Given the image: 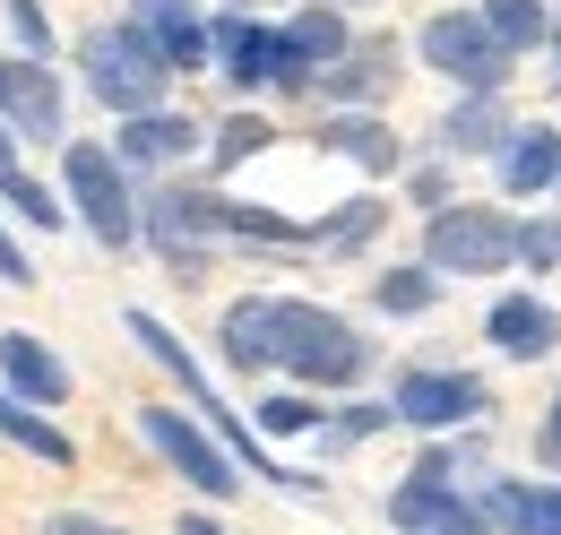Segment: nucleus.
I'll use <instances>...</instances> for the list:
<instances>
[{
	"label": "nucleus",
	"instance_id": "nucleus-1",
	"mask_svg": "<svg viewBox=\"0 0 561 535\" xmlns=\"http://www.w3.org/2000/svg\"><path fill=\"white\" fill-rule=\"evenodd\" d=\"M260 354L268 372H294L302 389H354L371 372V345L354 320L329 303H294V294H260Z\"/></svg>",
	"mask_w": 561,
	"mask_h": 535
},
{
	"label": "nucleus",
	"instance_id": "nucleus-2",
	"mask_svg": "<svg viewBox=\"0 0 561 535\" xmlns=\"http://www.w3.org/2000/svg\"><path fill=\"white\" fill-rule=\"evenodd\" d=\"M130 337H139V354L156 363V372H173V380H182V398H191V414H199V423L216 432V449H225L233 467H251L260 483H285V492H311V483H320L311 467H285V458H268V441H260V432H251V423H242L233 406L216 398V380L199 372V363H191V345H182V337L164 329L156 311H130Z\"/></svg>",
	"mask_w": 561,
	"mask_h": 535
},
{
	"label": "nucleus",
	"instance_id": "nucleus-3",
	"mask_svg": "<svg viewBox=\"0 0 561 535\" xmlns=\"http://www.w3.org/2000/svg\"><path fill=\"white\" fill-rule=\"evenodd\" d=\"M78 61H87V87H95L122 122H130V113H156V104L173 95V69L156 61V44H147L130 18H122V26H95Z\"/></svg>",
	"mask_w": 561,
	"mask_h": 535
},
{
	"label": "nucleus",
	"instance_id": "nucleus-4",
	"mask_svg": "<svg viewBox=\"0 0 561 535\" xmlns=\"http://www.w3.org/2000/svg\"><path fill=\"white\" fill-rule=\"evenodd\" d=\"M510 242H518V216H501V207H484V200H458V207H432L423 268H432V276H501V268H510Z\"/></svg>",
	"mask_w": 561,
	"mask_h": 535
},
{
	"label": "nucleus",
	"instance_id": "nucleus-5",
	"mask_svg": "<svg viewBox=\"0 0 561 535\" xmlns=\"http://www.w3.org/2000/svg\"><path fill=\"white\" fill-rule=\"evenodd\" d=\"M61 182H70L78 225H87V234H95L104 251H130V242H139L130 164H113V147H95V138H70V156H61Z\"/></svg>",
	"mask_w": 561,
	"mask_h": 535
},
{
	"label": "nucleus",
	"instance_id": "nucleus-6",
	"mask_svg": "<svg viewBox=\"0 0 561 535\" xmlns=\"http://www.w3.org/2000/svg\"><path fill=\"white\" fill-rule=\"evenodd\" d=\"M415 53H423V69H440V78L467 87V95H501V87H510V61H518L476 9H440V18H423Z\"/></svg>",
	"mask_w": 561,
	"mask_h": 535
},
{
	"label": "nucleus",
	"instance_id": "nucleus-7",
	"mask_svg": "<svg viewBox=\"0 0 561 535\" xmlns=\"http://www.w3.org/2000/svg\"><path fill=\"white\" fill-rule=\"evenodd\" d=\"M139 432H147V449L182 475L191 492H208V501H233V492H242V467L216 449V432L199 423V414H182V406L156 398V406H139Z\"/></svg>",
	"mask_w": 561,
	"mask_h": 535
},
{
	"label": "nucleus",
	"instance_id": "nucleus-8",
	"mask_svg": "<svg viewBox=\"0 0 561 535\" xmlns=\"http://www.w3.org/2000/svg\"><path fill=\"white\" fill-rule=\"evenodd\" d=\"M484 414H492V389L476 372H449V363H415L389 389V423H407V432H467Z\"/></svg>",
	"mask_w": 561,
	"mask_h": 535
},
{
	"label": "nucleus",
	"instance_id": "nucleus-9",
	"mask_svg": "<svg viewBox=\"0 0 561 535\" xmlns=\"http://www.w3.org/2000/svg\"><path fill=\"white\" fill-rule=\"evenodd\" d=\"M208 61L233 78V87H311V69L285 53V35L277 26H260V18H216L208 26Z\"/></svg>",
	"mask_w": 561,
	"mask_h": 535
},
{
	"label": "nucleus",
	"instance_id": "nucleus-10",
	"mask_svg": "<svg viewBox=\"0 0 561 535\" xmlns=\"http://www.w3.org/2000/svg\"><path fill=\"white\" fill-rule=\"evenodd\" d=\"M389 78H398V35H363V44H346L329 69H311L320 104H337V113H371V104L389 95Z\"/></svg>",
	"mask_w": 561,
	"mask_h": 535
},
{
	"label": "nucleus",
	"instance_id": "nucleus-11",
	"mask_svg": "<svg viewBox=\"0 0 561 535\" xmlns=\"http://www.w3.org/2000/svg\"><path fill=\"white\" fill-rule=\"evenodd\" d=\"M0 122L18 138H61V78H53V61L0 53Z\"/></svg>",
	"mask_w": 561,
	"mask_h": 535
},
{
	"label": "nucleus",
	"instance_id": "nucleus-12",
	"mask_svg": "<svg viewBox=\"0 0 561 535\" xmlns=\"http://www.w3.org/2000/svg\"><path fill=\"white\" fill-rule=\"evenodd\" d=\"M484 337H492V354H510V363H545L561 345V311L545 294H501L484 311Z\"/></svg>",
	"mask_w": 561,
	"mask_h": 535
},
{
	"label": "nucleus",
	"instance_id": "nucleus-13",
	"mask_svg": "<svg viewBox=\"0 0 561 535\" xmlns=\"http://www.w3.org/2000/svg\"><path fill=\"white\" fill-rule=\"evenodd\" d=\"M130 26L156 44L164 69H208V18H199V0H130Z\"/></svg>",
	"mask_w": 561,
	"mask_h": 535
},
{
	"label": "nucleus",
	"instance_id": "nucleus-14",
	"mask_svg": "<svg viewBox=\"0 0 561 535\" xmlns=\"http://www.w3.org/2000/svg\"><path fill=\"white\" fill-rule=\"evenodd\" d=\"M0 372H9V398H26V406H70V363L44 345L35 329H9L0 337Z\"/></svg>",
	"mask_w": 561,
	"mask_h": 535
},
{
	"label": "nucleus",
	"instance_id": "nucleus-15",
	"mask_svg": "<svg viewBox=\"0 0 561 535\" xmlns=\"http://www.w3.org/2000/svg\"><path fill=\"white\" fill-rule=\"evenodd\" d=\"M191 147H199V122L173 113V104H156V113H130V122H122L113 164H139V173H147V164H182Z\"/></svg>",
	"mask_w": 561,
	"mask_h": 535
},
{
	"label": "nucleus",
	"instance_id": "nucleus-16",
	"mask_svg": "<svg viewBox=\"0 0 561 535\" xmlns=\"http://www.w3.org/2000/svg\"><path fill=\"white\" fill-rule=\"evenodd\" d=\"M492 156H501V191L510 200H536V191H553V173H561V130L553 122H527V130L510 122V138Z\"/></svg>",
	"mask_w": 561,
	"mask_h": 535
},
{
	"label": "nucleus",
	"instance_id": "nucleus-17",
	"mask_svg": "<svg viewBox=\"0 0 561 535\" xmlns=\"http://www.w3.org/2000/svg\"><path fill=\"white\" fill-rule=\"evenodd\" d=\"M476 519L501 535H561V501H553V483H484L476 492Z\"/></svg>",
	"mask_w": 561,
	"mask_h": 535
},
{
	"label": "nucleus",
	"instance_id": "nucleus-18",
	"mask_svg": "<svg viewBox=\"0 0 561 535\" xmlns=\"http://www.w3.org/2000/svg\"><path fill=\"white\" fill-rule=\"evenodd\" d=\"M320 147L346 156V164H363V173H398V164H407V147H398V130H389L380 113H329V122H320Z\"/></svg>",
	"mask_w": 561,
	"mask_h": 535
},
{
	"label": "nucleus",
	"instance_id": "nucleus-19",
	"mask_svg": "<svg viewBox=\"0 0 561 535\" xmlns=\"http://www.w3.org/2000/svg\"><path fill=\"white\" fill-rule=\"evenodd\" d=\"M458 519H476V501H467L458 483L407 475V483L389 492V527H398V535H432V527H458Z\"/></svg>",
	"mask_w": 561,
	"mask_h": 535
},
{
	"label": "nucleus",
	"instance_id": "nucleus-20",
	"mask_svg": "<svg viewBox=\"0 0 561 535\" xmlns=\"http://www.w3.org/2000/svg\"><path fill=\"white\" fill-rule=\"evenodd\" d=\"M0 441H9V449H26V458H44V467H70V458H78V449H70V432H61V423H53L44 406L9 398V389H0Z\"/></svg>",
	"mask_w": 561,
	"mask_h": 535
},
{
	"label": "nucleus",
	"instance_id": "nucleus-21",
	"mask_svg": "<svg viewBox=\"0 0 561 535\" xmlns=\"http://www.w3.org/2000/svg\"><path fill=\"white\" fill-rule=\"evenodd\" d=\"M510 138V104L501 95H458V113L440 122V156H492Z\"/></svg>",
	"mask_w": 561,
	"mask_h": 535
},
{
	"label": "nucleus",
	"instance_id": "nucleus-22",
	"mask_svg": "<svg viewBox=\"0 0 561 535\" xmlns=\"http://www.w3.org/2000/svg\"><path fill=\"white\" fill-rule=\"evenodd\" d=\"M277 35H285V53H294L302 69H329L354 44V35H346V9H329V0H311V9H302L294 26H277Z\"/></svg>",
	"mask_w": 561,
	"mask_h": 535
},
{
	"label": "nucleus",
	"instance_id": "nucleus-23",
	"mask_svg": "<svg viewBox=\"0 0 561 535\" xmlns=\"http://www.w3.org/2000/svg\"><path fill=\"white\" fill-rule=\"evenodd\" d=\"M380 225H389V200H346L337 216H320V225H302V242L337 260V251H363V242H371Z\"/></svg>",
	"mask_w": 561,
	"mask_h": 535
},
{
	"label": "nucleus",
	"instance_id": "nucleus-24",
	"mask_svg": "<svg viewBox=\"0 0 561 535\" xmlns=\"http://www.w3.org/2000/svg\"><path fill=\"white\" fill-rule=\"evenodd\" d=\"M440 285H449V276H432V268H389V276H371V303H380V311H389V320H423V311H432V303H440Z\"/></svg>",
	"mask_w": 561,
	"mask_h": 535
},
{
	"label": "nucleus",
	"instance_id": "nucleus-25",
	"mask_svg": "<svg viewBox=\"0 0 561 535\" xmlns=\"http://www.w3.org/2000/svg\"><path fill=\"white\" fill-rule=\"evenodd\" d=\"M0 200H9V216H18V225H35V234H61V225H70V207L53 200L26 164H9V173H0Z\"/></svg>",
	"mask_w": 561,
	"mask_h": 535
},
{
	"label": "nucleus",
	"instance_id": "nucleus-26",
	"mask_svg": "<svg viewBox=\"0 0 561 535\" xmlns=\"http://www.w3.org/2000/svg\"><path fill=\"white\" fill-rule=\"evenodd\" d=\"M476 18H484V26L501 35V44H510V53H527V44H545V26H553V18H545V0H484Z\"/></svg>",
	"mask_w": 561,
	"mask_h": 535
},
{
	"label": "nucleus",
	"instance_id": "nucleus-27",
	"mask_svg": "<svg viewBox=\"0 0 561 535\" xmlns=\"http://www.w3.org/2000/svg\"><path fill=\"white\" fill-rule=\"evenodd\" d=\"M216 345H225V363H233V372H268V354H260V294H251V303H233V311L216 320Z\"/></svg>",
	"mask_w": 561,
	"mask_h": 535
},
{
	"label": "nucleus",
	"instance_id": "nucleus-28",
	"mask_svg": "<svg viewBox=\"0 0 561 535\" xmlns=\"http://www.w3.org/2000/svg\"><path fill=\"white\" fill-rule=\"evenodd\" d=\"M329 414H320V398H268L260 414H251V432L260 441H302V432H320Z\"/></svg>",
	"mask_w": 561,
	"mask_h": 535
},
{
	"label": "nucleus",
	"instance_id": "nucleus-29",
	"mask_svg": "<svg viewBox=\"0 0 561 535\" xmlns=\"http://www.w3.org/2000/svg\"><path fill=\"white\" fill-rule=\"evenodd\" d=\"M277 147V130L260 122V113H233L225 130H216V173H233V164H251V156H268Z\"/></svg>",
	"mask_w": 561,
	"mask_h": 535
},
{
	"label": "nucleus",
	"instance_id": "nucleus-30",
	"mask_svg": "<svg viewBox=\"0 0 561 535\" xmlns=\"http://www.w3.org/2000/svg\"><path fill=\"white\" fill-rule=\"evenodd\" d=\"M0 18H9V35H18V61H53V18H44V0H0Z\"/></svg>",
	"mask_w": 561,
	"mask_h": 535
},
{
	"label": "nucleus",
	"instance_id": "nucleus-31",
	"mask_svg": "<svg viewBox=\"0 0 561 535\" xmlns=\"http://www.w3.org/2000/svg\"><path fill=\"white\" fill-rule=\"evenodd\" d=\"M510 260H527V276H545V268H561V225H518V242H510Z\"/></svg>",
	"mask_w": 561,
	"mask_h": 535
},
{
	"label": "nucleus",
	"instance_id": "nucleus-32",
	"mask_svg": "<svg viewBox=\"0 0 561 535\" xmlns=\"http://www.w3.org/2000/svg\"><path fill=\"white\" fill-rule=\"evenodd\" d=\"M35 535H130V527H113V519H87V510H53Z\"/></svg>",
	"mask_w": 561,
	"mask_h": 535
},
{
	"label": "nucleus",
	"instance_id": "nucleus-33",
	"mask_svg": "<svg viewBox=\"0 0 561 535\" xmlns=\"http://www.w3.org/2000/svg\"><path fill=\"white\" fill-rule=\"evenodd\" d=\"M0 285H35V260L18 251V234L0 225Z\"/></svg>",
	"mask_w": 561,
	"mask_h": 535
},
{
	"label": "nucleus",
	"instance_id": "nucleus-34",
	"mask_svg": "<svg viewBox=\"0 0 561 535\" xmlns=\"http://www.w3.org/2000/svg\"><path fill=\"white\" fill-rule=\"evenodd\" d=\"M536 449L561 467V389H553V406H545V432H536Z\"/></svg>",
	"mask_w": 561,
	"mask_h": 535
},
{
	"label": "nucleus",
	"instance_id": "nucleus-35",
	"mask_svg": "<svg viewBox=\"0 0 561 535\" xmlns=\"http://www.w3.org/2000/svg\"><path fill=\"white\" fill-rule=\"evenodd\" d=\"M173 535H225V527H216L208 510H182V527H173Z\"/></svg>",
	"mask_w": 561,
	"mask_h": 535
},
{
	"label": "nucleus",
	"instance_id": "nucleus-36",
	"mask_svg": "<svg viewBox=\"0 0 561 535\" xmlns=\"http://www.w3.org/2000/svg\"><path fill=\"white\" fill-rule=\"evenodd\" d=\"M9 164H18V130L0 122V173H9Z\"/></svg>",
	"mask_w": 561,
	"mask_h": 535
},
{
	"label": "nucleus",
	"instance_id": "nucleus-37",
	"mask_svg": "<svg viewBox=\"0 0 561 535\" xmlns=\"http://www.w3.org/2000/svg\"><path fill=\"white\" fill-rule=\"evenodd\" d=\"M432 535H484V519H458V527H432Z\"/></svg>",
	"mask_w": 561,
	"mask_h": 535
},
{
	"label": "nucleus",
	"instance_id": "nucleus-38",
	"mask_svg": "<svg viewBox=\"0 0 561 535\" xmlns=\"http://www.w3.org/2000/svg\"><path fill=\"white\" fill-rule=\"evenodd\" d=\"M545 44H553V61H561V18H553V26H545Z\"/></svg>",
	"mask_w": 561,
	"mask_h": 535
},
{
	"label": "nucleus",
	"instance_id": "nucleus-39",
	"mask_svg": "<svg viewBox=\"0 0 561 535\" xmlns=\"http://www.w3.org/2000/svg\"><path fill=\"white\" fill-rule=\"evenodd\" d=\"M329 9H363V0H329Z\"/></svg>",
	"mask_w": 561,
	"mask_h": 535
},
{
	"label": "nucleus",
	"instance_id": "nucleus-40",
	"mask_svg": "<svg viewBox=\"0 0 561 535\" xmlns=\"http://www.w3.org/2000/svg\"><path fill=\"white\" fill-rule=\"evenodd\" d=\"M553 501H561V483H553Z\"/></svg>",
	"mask_w": 561,
	"mask_h": 535
},
{
	"label": "nucleus",
	"instance_id": "nucleus-41",
	"mask_svg": "<svg viewBox=\"0 0 561 535\" xmlns=\"http://www.w3.org/2000/svg\"><path fill=\"white\" fill-rule=\"evenodd\" d=\"M553 191H561V173H553Z\"/></svg>",
	"mask_w": 561,
	"mask_h": 535
}]
</instances>
